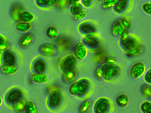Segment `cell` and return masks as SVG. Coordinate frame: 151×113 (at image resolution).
<instances>
[{
    "mask_svg": "<svg viewBox=\"0 0 151 113\" xmlns=\"http://www.w3.org/2000/svg\"><path fill=\"white\" fill-rule=\"evenodd\" d=\"M95 84L93 81L87 77H83L75 81L69 87L70 94L78 98H88L93 93Z\"/></svg>",
    "mask_w": 151,
    "mask_h": 113,
    "instance_id": "6da1fadb",
    "label": "cell"
},
{
    "mask_svg": "<svg viewBox=\"0 0 151 113\" xmlns=\"http://www.w3.org/2000/svg\"><path fill=\"white\" fill-rule=\"evenodd\" d=\"M102 70V79L109 83H115L120 80L123 75L122 67L119 64H108L105 62L100 65Z\"/></svg>",
    "mask_w": 151,
    "mask_h": 113,
    "instance_id": "7a4b0ae2",
    "label": "cell"
},
{
    "mask_svg": "<svg viewBox=\"0 0 151 113\" xmlns=\"http://www.w3.org/2000/svg\"><path fill=\"white\" fill-rule=\"evenodd\" d=\"M22 61V56L20 52L13 47L8 46L0 53L1 66L12 65L20 66Z\"/></svg>",
    "mask_w": 151,
    "mask_h": 113,
    "instance_id": "3957f363",
    "label": "cell"
},
{
    "mask_svg": "<svg viewBox=\"0 0 151 113\" xmlns=\"http://www.w3.org/2000/svg\"><path fill=\"white\" fill-rule=\"evenodd\" d=\"M26 98V93L24 90L21 87L14 86L9 88L5 93L4 102L6 105L11 109L16 103Z\"/></svg>",
    "mask_w": 151,
    "mask_h": 113,
    "instance_id": "277c9868",
    "label": "cell"
},
{
    "mask_svg": "<svg viewBox=\"0 0 151 113\" xmlns=\"http://www.w3.org/2000/svg\"><path fill=\"white\" fill-rule=\"evenodd\" d=\"M119 45L121 49L129 56L139 55L142 52V46L135 38L129 36L124 40H120Z\"/></svg>",
    "mask_w": 151,
    "mask_h": 113,
    "instance_id": "5b68a950",
    "label": "cell"
},
{
    "mask_svg": "<svg viewBox=\"0 0 151 113\" xmlns=\"http://www.w3.org/2000/svg\"><path fill=\"white\" fill-rule=\"evenodd\" d=\"M64 100L62 91L58 88H54L50 90L47 98V107L51 111L57 110L63 105Z\"/></svg>",
    "mask_w": 151,
    "mask_h": 113,
    "instance_id": "8992f818",
    "label": "cell"
},
{
    "mask_svg": "<svg viewBox=\"0 0 151 113\" xmlns=\"http://www.w3.org/2000/svg\"><path fill=\"white\" fill-rule=\"evenodd\" d=\"M114 107L112 101L109 98L101 97L97 99L93 107L94 113H111L114 111Z\"/></svg>",
    "mask_w": 151,
    "mask_h": 113,
    "instance_id": "52a82bcc",
    "label": "cell"
},
{
    "mask_svg": "<svg viewBox=\"0 0 151 113\" xmlns=\"http://www.w3.org/2000/svg\"><path fill=\"white\" fill-rule=\"evenodd\" d=\"M78 60L73 54H67L62 57L59 63V68L63 73L76 68Z\"/></svg>",
    "mask_w": 151,
    "mask_h": 113,
    "instance_id": "ba28073f",
    "label": "cell"
},
{
    "mask_svg": "<svg viewBox=\"0 0 151 113\" xmlns=\"http://www.w3.org/2000/svg\"><path fill=\"white\" fill-rule=\"evenodd\" d=\"M39 53L42 56L48 57L56 56L59 52L58 46L55 44L46 42L40 45L38 48Z\"/></svg>",
    "mask_w": 151,
    "mask_h": 113,
    "instance_id": "9c48e42d",
    "label": "cell"
},
{
    "mask_svg": "<svg viewBox=\"0 0 151 113\" xmlns=\"http://www.w3.org/2000/svg\"><path fill=\"white\" fill-rule=\"evenodd\" d=\"M47 68L45 60L40 56H37L32 62L30 66L32 73H45Z\"/></svg>",
    "mask_w": 151,
    "mask_h": 113,
    "instance_id": "30bf717a",
    "label": "cell"
},
{
    "mask_svg": "<svg viewBox=\"0 0 151 113\" xmlns=\"http://www.w3.org/2000/svg\"><path fill=\"white\" fill-rule=\"evenodd\" d=\"M78 30L79 33L83 36L87 35H95L96 29L95 24L92 22L86 21L79 24Z\"/></svg>",
    "mask_w": 151,
    "mask_h": 113,
    "instance_id": "8fae6325",
    "label": "cell"
},
{
    "mask_svg": "<svg viewBox=\"0 0 151 113\" xmlns=\"http://www.w3.org/2000/svg\"><path fill=\"white\" fill-rule=\"evenodd\" d=\"M146 70L145 64L142 62H138L131 67L129 71L130 75L132 78L138 79L144 74Z\"/></svg>",
    "mask_w": 151,
    "mask_h": 113,
    "instance_id": "7c38bea8",
    "label": "cell"
},
{
    "mask_svg": "<svg viewBox=\"0 0 151 113\" xmlns=\"http://www.w3.org/2000/svg\"><path fill=\"white\" fill-rule=\"evenodd\" d=\"M81 42L87 49L94 50L97 49L100 45L99 39L94 35H87L83 36Z\"/></svg>",
    "mask_w": 151,
    "mask_h": 113,
    "instance_id": "4fadbf2b",
    "label": "cell"
},
{
    "mask_svg": "<svg viewBox=\"0 0 151 113\" xmlns=\"http://www.w3.org/2000/svg\"><path fill=\"white\" fill-rule=\"evenodd\" d=\"M88 54L87 48L81 42L76 43L73 49V54L77 60L82 61L85 59Z\"/></svg>",
    "mask_w": 151,
    "mask_h": 113,
    "instance_id": "5bb4252c",
    "label": "cell"
},
{
    "mask_svg": "<svg viewBox=\"0 0 151 113\" xmlns=\"http://www.w3.org/2000/svg\"><path fill=\"white\" fill-rule=\"evenodd\" d=\"M34 34L30 32L25 33L21 36L18 41V45L20 48L25 49L29 47L35 40Z\"/></svg>",
    "mask_w": 151,
    "mask_h": 113,
    "instance_id": "9a60e30c",
    "label": "cell"
},
{
    "mask_svg": "<svg viewBox=\"0 0 151 113\" xmlns=\"http://www.w3.org/2000/svg\"><path fill=\"white\" fill-rule=\"evenodd\" d=\"M78 71L75 68L62 73L61 80L65 84H71L76 81L78 76Z\"/></svg>",
    "mask_w": 151,
    "mask_h": 113,
    "instance_id": "2e32d148",
    "label": "cell"
},
{
    "mask_svg": "<svg viewBox=\"0 0 151 113\" xmlns=\"http://www.w3.org/2000/svg\"><path fill=\"white\" fill-rule=\"evenodd\" d=\"M131 3V0H116L112 8L113 10L118 14L123 13L128 9Z\"/></svg>",
    "mask_w": 151,
    "mask_h": 113,
    "instance_id": "e0dca14e",
    "label": "cell"
},
{
    "mask_svg": "<svg viewBox=\"0 0 151 113\" xmlns=\"http://www.w3.org/2000/svg\"><path fill=\"white\" fill-rule=\"evenodd\" d=\"M19 66L16 65H5L1 66L0 72L6 76H11L18 72Z\"/></svg>",
    "mask_w": 151,
    "mask_h": 113,
    "instance_id": "ac0fdd59",
    "label": "cell"
},
{
    "mask_svg": "<svg viewBox=\"0 0 151 113\" xmlns=\"http://www.w3.org/2000/svg\"><path fill=\"white\" fill-rule=\"evenodd\" d=\"M30 79L34 83L43 84L47 82L49 77L45 73H32L30 76Z\"/></svg>",
    "mask_w": 151,
    "mask_h": 113,
    "instance_id": "d6986e66",
    "label": "cell"
},
{
    "mask_svg": "<svg viewBox=\"0 0 151 113\" xmlns=\"http://www.w3.org/2000/svg\"><path fill=\"white\" fill-rule=\"evenodd\" d=\"M115 102L118 107L120 108H124L128 105L129 99L127 94L122 93L118 95L116 99Z\"/></svg>",
    "mask_w": 151,
    "mask_h": 113,
    "instance_id": "ffe728a7",
    "label": "cell"
},
{
    "mask_svg": "<svg viewBox=\"0 0 151 113\" xmlns=\"http://www.w3.org/2000/svg\"><path fill=\"white\" fill-rule=\"evenodd\" d=\"M58 0H35L36 6L42 9H48L55 5Z\"/></svg>",
    "mask_w": 151,
    "mask_h": 113,
    "instance_id": "44dd1931",
    "label": "cell"
},
{
    "mask_svg": "<svg viewBox=\"0 0 151 113\" xmlns=\"http://www.w3.org/2000/svg\"><path fill=\"white\" fill-rule=\"evenodd\" d=\"M23 10L21 4L18 3L13 4L10 7V13L12 19L15 21H18V17Z\"/></svg>",
    "mask_w": 151,
    "mask_h": 113,
    "instance_id": "7402d4cb",
    "label": "cell"
},
{
    "mask_svg": "<svg viewBox=\"0 0 151 113\" xmlns=\"http://www.w3.org/2000/svg\"><path fill=\"white\" fill-rule=\"evenodd\" d=\"M59 34L58 28L54 26H48L45 31V35L48 39L53 40L58 38Z\"/></svg>",
    "mask_w": 151,
    "mask_h": 113,
    "instance_id": "603a6c76",
    "label": "cell"
},
{
    "mask_svg": "<svg viewBox=\"0 0 151 113\" xmlns=\"http://www.w3.org/2000/svg\"><path fill=\"white\" fill-rule=\"evenodd\" d=\"M35 18L34 14L28 11H23L19 15L18 21L31 23L33 21Z\"/></svg>",
    "mask_w": 151,
    "mask_h": 113,
    "instance_id": "cb8c5ba5",
    "label": "cell"
},
{
    "mask_svg": "<svg viewBox=\"0 0 151 113\" xmlns=\"http://www.w3.org/2000/svg\"><path fill=\"white\" fill-rule=\"evenodd\" d=\"M15 28L19 32L25 33L32 29V25L30 23L19 21L15 25Z\"/></svg>",
    "mask_w": 151,
    "mask_h": 113,
    "instance_id": "d4e9b609",
    "label": "cell"
},
{
    "mask_svg": "<svg viewBox=\"0 0 151 113\" xmlns=\"http://www.w3.org/2000/svg\"><path fill=\"white\" fill-rule=\"evenodd\" d=\"M27 101L26 99L19 101L13 105L11 109L18 113L25 112V106Z\"/></svg>",
    "mask_w": 151,
    "mask_h": 113,
    "instance_id": "484cf974",
    "label": "cell"
},
{
    "mask_svg": "<svg viewBox=\"0 0 151 113\" xmlns=\"http://www.w3.org/2000/svg\"><path fill=\"white\" fill-rule=\"evenodd\" d=\"M83 7L81 3L79 2L72 4L69 9L70 13L74 16L84 10Z\"/></svg>",
    "mask_w": 151,
    "mask_h": 113,
    "instance_id": "4316f807",
    "label": "cell"
},
{
    "mask_svg": "<svg viewBox=\"0 0 151 113\" xmlns=\"http://www.w3.org/2000/svg\"><path fill=\"white\" fill-rule=\"evenodd\" d=\"M92 101L91 99H87L83 102L79 106L78 112L85 113L88 111L91 107Z\"/></svg>",
    "mask_w": 151,
    "mask_h": 113,
    "instance_id": "83f0119b",
    "label": "cell"
},
{
    "mask_svg": "<svg viewBox=\"0 0 151 113\" xmlns=\"http://www.w3.org/2000/svg\"><path fill=\"white\" fill-rule=\"evenodd\" d=\"M37 108L36 104L32 101H27L25 106V112L26 113H37Z\"/></svg>",
    "mask_w": 151,
    "mask_h": 113,
    "instance_id": "f1b7e54d",
    "label": "cell"
},
{
    "mask_svg": "<svg viewBox=\"0 0 151 113\" xmlns=\"http://www.w3.org/2000/svg\"><path fill=\"white\" fill-rule=\"evenodd\" d=\"M140 109L143 113L151 112V102L150 101L145 100L142 102L140 104Z\"/></svg>",
    "mask_w": 151,
    "mask_h": 113,
    "instance_id": "f546056e",
    "label": "cell"
},
{
    "mask_svg": "<svg viewBox=\"0 0 151 113\" xmlns=\"http://www.w3.org/2000/svg\"><path fill=\"white\" fill-rule=\"evenodd\" d=\"M150 85L148 84H144L141 88V91L142 95L146 98L150 99L151 91Z\"/></svg>",
    "mask_w": 151,
    "mask_h": 113,
    "instance_id": "4dcf8cb0",
    "label": "cell"
},
{
    "mask_svg": "<svg viewBox=\"0 0 151 113\" xmlns=\"http://www.w3.org/2000/svg\"><path fill=\"white\" fill-rule=\"evenodd\" d=\"M8 47V44L6 37L0 33V53Z\"/></svg>",
    "mask_w": 151,
    "mask_h": 113,
    "instance_id": "1f68e13d",
    "label": "cell"
},
{
    "mask_svg": "<svg viewBox=\"0 0 151 113\" xmlns=\"http://www.w3.org/2000/svg\"><path fill=\"white\" fill-rule=\"evenodd\" d=\"M116 0H104L102 8L104 9H109L113 8Z\"/></svg>",
    "mask_w": 151,
    "mask_h": 113,
    "instance_id": "d6a6232c",
    "label": "cell"
},
{
    "mask_svg": "<svg viewBox=\"0 0 151 113\" xmlns=\"http://www.w3.org/2000/svg\"><path fill=\"white\" fill-rule=\"evenodd\" d=\"M142 9L146 14L151 15V5L150 2H146L144 3L142 5Z\"/></svg>",
    "mask_w": 151,
    "mask_h": 113,
    "instance_id": "836d02e7",
    "label": "cell"
},
{
    "mask_svg": "<svg viewBox=\"0 0 151 113\" xmlns=\"http://www.w3.org/2000/svg\"><path fill=\"white\" fill-rule=\"evenodd\" d=\"M144 79L148 84H151V69L150 68L144 73Z\"/></svg>",
    "mask_w": 151,
    "mask_h": 113,
    "instance_id": "e575fe53",
    "label": "cell"
},
{
    "mask_svg": "<svg viewBox=\"0 0 151 113\" xmlns=\"http://www.w3.org/2000/svg\"><path fill=\"white\" fill-rule=\"evenodd\" d=\"M87 15L86 12L84 10L79 14L74 16L73 19L75 21H80L86 18Z\"/></svg>",
    "mask_w": 151,
    "mask_h": 113,
    "instance_id": "d590c367",
    "label": "cell"
},
{
    "mask_svg": "<svg viewBox=\"0 0 151 113\" xmlns=\"http://www.w3.org/2000/svg\"><path fill=\"white\" fill-rule=\"evenodd\" d=\"M121 24L125 28L128 29H131L132 27V24L130 20L127 18L122 19L121 20Z\"/></svg>",
    "mask_w": 151,
    "mask_h": 113,
    "instance_id": "8d00e7d4",
    "label": "cell"
},
{
    "mask_svg": "<svg viewBox=\"0 0 151 113\" xmlns=\"http://www.w3.org/2000/svg\"><path fill=\"white\" fill-rule=\"evenodd\" d=\"M80 1L83 7L88 8L93 5L94 0H80Z\"/></svg>",
    "mask_w": 151,
    "mask_h": 113,
    "instance_id": "74e56055",
    "label": "cell"
},
{
    "mask_svg": "<svg viewBox=\"0 0 151 113\" xmlns=\"http://www.w3.org/2000/svg\"><path fill=\"white\" fill-rule=\"evenodd\" d=\"M95 75L96 77L98 79H102L103 72L101 65L98 66L96 68L95 72Z\"/></svg>",
    "mask_w": 151,
    "mask_h": 113,
    "instance_id": "f35d334b",
    "label": "cell"
},
{
    "mask_svg": "<svg viewBox=\"0 0 151 113\" xmlns=\"http://www.w3.org/2000/svg\"><path fill=\"white\" fill-rule=\"evenodd\" d=\"M68 4L67 0H58L56 5L58 8L62 9L65 7Z\"/></svg>",
    "mask_w": 151,
    "mask_h": 113,
    "instance_id": "ab89813d",
    "label": "cell"
},
{
    "mask_svg": "<svg viewBox=\"0 0 151 113\" xmlns=\"http://www.w3.org/2000/svg\"><path fill=\"white\" fill-rule=\"evenodd\" d=\"M118 22H116L114 23L111 28L112 33L114 36L118 35Z\"/></svg>",
    "mask_w": 151,
    "mask_h": 113,
    "instance_id": "60d3db41",
    "label": "cell"
},
{
    "mask_svg": "<svg viewBox=\"0 0 151 113\" xmlns=\"http://www.w3.org/2000/svg\"><path fill=\"white\" fill-rule=\"evenodd\" d=\"M105 63L108 64H114L116 63V59L113 57L109 56L106 58L105 61Z\"/></svg>",
    "mask_w": 151,
    "mask_h": 113,
    "instance_id": "b9f144b4",
    "label": "cell"
},
{
    "mask_svg": "<svg viewBox=\"0 0 151 113\" xmlns=\"http://www.w3.org/2000/svg\"><path fill=\"white\" fill-rule=\"evenodd\" d=\"M121 36L120 40H124L127 39L129 36V33L127 30L125 29Z\"/></svg>",
    "mask_w": 151,
    "mask_h": 113,
    "instance_id": "7bdbcfd3",
    "label": "cell"
},
{
    "mask_svg": "<svg viewBox=\"0 0 151 113\" xmlns=\"http://www.w3.org/2000/svg\"><path fill=\"white\" fill-rule=\"evenodd\" d=\"M68 4L71 5L75 3L78 2L80 0H67Z\"/></svg>",
    "mask_w": 151,
    "mask_h": 113,
    "instance_id": "ee69618b",
    "label": "cell"
},
{
    "mask_svg": "<svg viewBox=\"0 0 151 113\" xmlns=\"http://www.w3.org/2000/svg\"><path fill=\"white\" fill-rule=\"evenodd\" d=\"M3 102V98L0 95V108L2 105Z\"/></svg>",
    "mask_w": 151,
    "mask_h": 113,
    "instance_id": "f6af8a7d",
    "label": "cell"
},
{
    "mask_svg": "<svg viewBox=\"0 0 151 113\" xmlns=\"http://www.w3.org/2000/svg\"><path fill=\"white\" fill-rule=\"evenodd\" d=\"M97 1H99V2H101L104 1V0H97Z\"/></svg>",
    "mask_w": 151,
    "mask_h": 113,
    "instance_id": "bcb514c9",
    "label": "cell"
}]
</instances>
